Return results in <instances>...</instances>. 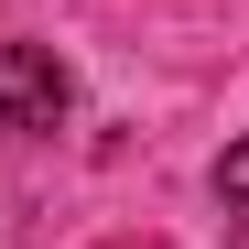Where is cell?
I'll use <instances>...</instances> for the list:
<instances>
[{"mask_svg":"<svg viewBox=\"0 0 249 249\" xmlns=\"http://www.w3.org/2000/svg\"><path fill=\"white\" fill-rule=\"evenodd\" d=\"M76 108V76L54 65V44H0V130H54Z\"/></svg>","mask_w":249,"mask_h":249,"instance_id":"1","label":"cell"},{"mask_svg":"<svg viewBox=\"0 0 249 249\" xmlns=\"http://www.w3.org/2000/svg\"><path fill=\"white\" fill-rule=\"evenodd\" d=\"M217 195H228L238 217H249V141H228V162H217Z\"/></svg>","mask_w":249,"mask_h":249,"instance_id":"2","label":"cell"}]
</instances>
